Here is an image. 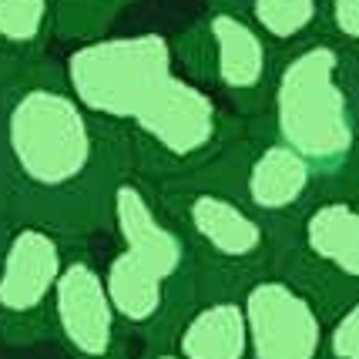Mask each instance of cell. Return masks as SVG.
<instances>
[{"instance_id": "e0dca14e", "label": "cell", "mask_w": 359, "mask_h": 359, "mask_svg": "<svg viewBox=\"0 0 359 359\" xmlns=\"http://www.w3.org/2000/svg\"><path fill=\"white\" fill-rule=\"evenodd\" d=\"M323 34L359 57V0H326Z\"/></svg>"}, {"instance_id": "5bb4252c", "label": "cell", "mask_w": 359, "mask_h": 359, "mask_svg": "<svg viewBox=\"0 0 359 359\" xmlns=\"http://www.w3.org/2000/svg\"><path fill=\"white\" fill-rule=\"evenodd\" d=\"M57 0H0V54L44 57L54 37Z\"/></svg>"}, {"instance_id": "8fae6325", "label": "cell", "mask_w": 359, "mask_h": 359, "mask_svg": "<svg viewBox=\"0 0 359 359\" xmlns=\"http://www.w3.org/2000/svg\"><path fill=\"white\" fill-rule=\"evenodd\" d=\"M50 339L71 359H131V336L108 296L104 272L94 266L84 245L71 252L61 272Z\"/></svg>"}, {"instance_id": "ba28073f", "label": "cell", "mask_w": 359, "mask_h": 359, "mask_svg": "<svg viewBox=\"0 0 359 359\" xmlns=\"http://www.w3.org/2000/svg\"><path fill=\"white\" fill-rule=\"evenodd\" d=\"M71 242L37 225H11L0 245V343L24 349L54 336V292Z\"/></svg>"}, {"instance_id": "9a60e30c", "label": "cell", "mask_w": 359, "mask_h": 359, "mask_svg": "<svg viewBox=\"0 0 359 359\" xmlns=\"http://www.w3.org/2000/svg\"><path fill=\"white\" fill-rule=\"evenodd\" d=\"M135 0H57L54 17V37L88 44L108 37L114 20L125 14Z\"/></svg>"}, {"instance_id": "44dd1931", "label": "cell", "mask_w": 359, "mask_h": 359, "mask_svg": "<svg viewBox=\"0 0 359 359\" xmlns=\"http://www.w3.org/2000/svg\"><path fill=\"white\" fill-rule=\"evenodd\" d=\"M0 222H4V219H0Z\"/></svg>"}, {"instance_id": "52a82bcc", "label": "cell", "mask_w": 359, "mask_h": 359, "mask_svg": "<svg viewBox=\"0 0 359 359\" xmlns=\"http://www.w3.org/2000/svg\"><path fill=\"white\" fill-rule=\"evenodd\" d=\"M279 272L313 292L329 319L359 296V188L323 191L279 242Z\"/></svg>"}, {"instance_id": "3957f363", "label": "cell", "mask_w": 359, "mask_h": 359, "mask_svg": "<svg viewBox=\"0 0 359 359\" xmlns=\"http://www.w3.org/2000/svg\"><path fill=\"white\" fill-rule=\"evenodd\" d=\"M151 188L165 215L185 235L202 299L242 296L255 279L279 269L276 229L259 219L215 168Z\"/></svg>"}, {"instance_id": "7c38bea8", "label": "cell", "mask_w": 359, "mask_h": 359, "mask_svg": "<svg viewBox=\"0 0 359 359\" xmlns=\"http://www.w3.org/2000/svg\"><path fill=\"white\" fill-rule=\"evenodd\" d=\"M172 349L182 359H252L242 296L202 299L178 326Z\"/></svg>"}, {"instance_id": "6da1fadb", "label": "cell", "mask_w": 359, "mask_h": 359, "mask_svg": "<svg viewBox=\"0 0 359 359\" xmlns=\"http://www.w3.org/2000/svg\"><path fill=\"white\" fill-rule=\"evenodd\" d=\"M131 175L128 131L81 104L61 64H17L0 97V219L84 242L111 229L114 191Z\"/></svg>"}, {"instance_id": "9c48e42d", "label": "cell", "mask_w": 359, "mask_h": 359, "mask_svg": "<svg viewBox=\"0 0 359 359\" xmlns=\"http://www.w3.org/2000/svg\"><path fill=\"white\" fill-rule=\"evenodd\" d=\"M212 168L225 175L242 202L276 229L279 242L299 222V215L326 191L323 178L299 151L259 131L245 135Z\"/></svg>"}, {"instance_id": "5b68a950", "label": "cell", "mask_w": 359, "mask_h": 359, "mask_svg": "<svg viewBox=\"0 0 359 359\" xmlns=\"http://www.w3.org/2000/svg\"><path fill=\"white\" fill-rule=\"evenodd\" d=\"M175 61L191 81L215 91L252 125L262 118L279 67V50L238 7V0H212L185 31L172 37Z\"/></svg>"}, {"instance_id": "8992f818", "label": "cell", "mask_w": 359, "mask_h": 359, "mask_svg": "<svg viewBox=\"0 0 359 359\" xmlns=\"http://www.w3.org/2000/svg\"><path fill=\"white\" fill-rule=\"evenodd\" d=\"M175 47L165 34L101 37L74 44L61 71L78 101L97 118L128 128L178 74Z\"/></svg>"}, {"instance_id": "4fadbf2b", "label": "cell", "mask_w": 359, "mask_h": 359, "mask_svg": "<svg viewBox=\"0 0 359 359\" xmlns=\"http://www.w3.org/2000/svg\"><path fill=\"white\" fill-rule=\"evenodd\" d=\"M238 7L279 54L323 34L326 0H238Z\"/></svg>"}, {"instance_id": "ffe728a7", "label": "cell", "mask_w": 359, "mask_h": 359, "mask_svg": "<svg viewBox=\"0 0 359 359\" xmlns=\"http://www.w3.org/2000/svg\"><path fill=\"white\" fill-rule=\"evenodd\" d=\"M7 229H11V225H7V222H0V245H4V235H7Z\"/></svg>"}, {"instance_id": "d6986e66", "label": "cell", "mask_w": 359, "mask_h": 359, "mask_svg": "<svg viewBox=\"0 0 359 359\" xmlns=\"http://www.w3.org/2000/svg\"><path fill=\"white\" fill-rule=\"evenodd\" d=\"M138 359H182V356L175 353L172 346H158V349H144Z\"/></svg>"}, {"instance_id": "277c9868", "label": "cell", "mask_w": 359, "mask_h": 359, "mask_svg": "<svg viewBox=\"0 0 359 359\" xmlns=\"http://www.w3.org/2000/svg\"><path fill=\"white\" fill-rule=\"evenodd\" d=\"M125 131L138 178L161 185L212 168L245 138V121L215 91L178 71Z\"/></svg>"}, {"instance_id": "ac0fdd59", "label": "cell", "mask_w": 359, "mask_h": 359, "mask_svg": "<svg viewBox=\"0 0 359 359\" xmlns=\"http://www.w3.org/2000/svg\"><path fill=\"white\" fill-rule=\"evenodd\" d=\"M24 61V57H11V54H0V97H4V88H7V81L14 78L17 64ZM34 61V57H31Z\"/></svg>"}, {"instance_id": "2e32d148", "label": "cell", "mask_w": 359, "mask_h": 359, "mask_svg": "<svg viewBox=\"0 0 359 359\" xmlns=\"http://www.w3.org/2000/svg\"><path fill=\"white\" fill-rule=\"evenodd\" d=\"M323 359H359V296L329 319Z\"/></svg>"}, {"instance_id": "30bf717a", "label": "cell", "mask_w": 359, "mask_h": 359, "mask_svg": "<svg viewBox=\"0 0 359 359\" xmlns=\"http://www.w3.org/2000/svg\"><path fill=\"white\" fill-rule=\"evenodd\" d=\"M252 359H323L329 313L289 272H269L242 292Z\"/></svg>"}, {"instance_id": "7a4b0ae2", "label": "cell", "mask_w": 359, "mask_h": 359, "mask_svg": "<svg viewBox=\"0 0 359 359\" xmlns=\"http://www.w3.org/2000/svg\"><path fill=\"white\" fill-rule=\"evenodd\" d=\"M252 131L299 151L326 191L359 188V57L326 34L279 54Z\"/></svg>"}]
</instances>
